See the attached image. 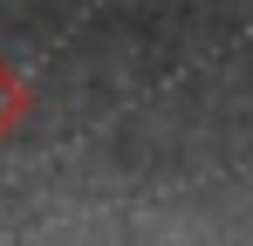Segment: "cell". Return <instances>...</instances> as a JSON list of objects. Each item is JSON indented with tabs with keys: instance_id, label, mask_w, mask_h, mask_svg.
Segmentation results:
<instances>
[{
	"instance_id": "6da1fadb",
	"label": "cell",
	"mask_w": 253,
	"mask_h": 246,
	"mask_svg": "<svg viewBox=\"0 0 253 246\" xmlns=\"http://www.w3.org/2000/svg\"><path fill=\"white\" fill-rule=\"evenodd\" d=\"M14 117H21V82L7 76V62H0V130H7Z\"/></svg>"
}]
</instances>
